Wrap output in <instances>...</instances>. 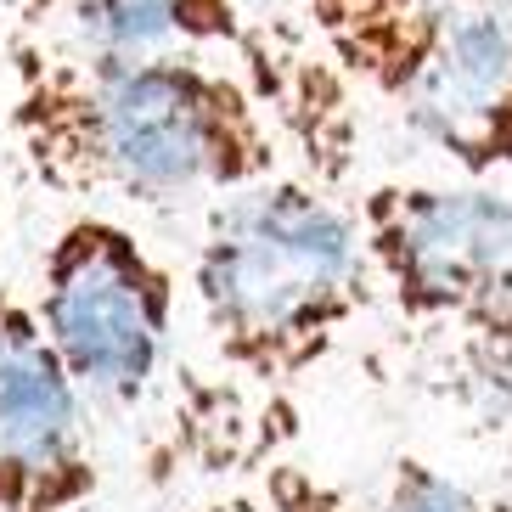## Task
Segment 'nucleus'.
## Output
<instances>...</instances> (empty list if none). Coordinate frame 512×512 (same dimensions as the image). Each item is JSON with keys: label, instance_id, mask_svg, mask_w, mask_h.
<instances>
[{"label": "nucleus", "instance_id": "obj_7", "mask_svg": "<svg viewBox=\"0 0 512 512\" xmlns=\"http://www.w3.org/2000/svg\"><path fill=\"white\" fill-rule=\"evenodd\" d=\"M17 29L102 57L237 51L254 68H276V51L265 46L248 0H23Z\"/></svg>", "mask_w": 512, "mask_h": 512}, {"label": "nucleus", "instance_id": "obj_10", "mask_svg": "<svg viewBox=\"0 0 512 512\" xmlns=\"http://www.w3.org/2000/svg\"><path fill=\"white\" fill-rule=\"evenodd\" d=\"M186 512H271V507H265V496H259V484H254V490H214V496L192 501Z\"/></svg>", "mask_w": 512, "mask_h": 512}, {"label": "nucleus", "instance_id": "obj_6", "mask_svg": "<svg viewBox=\"0 0 512 512\" xmlns=\"http://www.w3.org/2000/svg\"><path fill=\"white\" fill-rule=\"evenodd\" d=\"M102 490L91 400L34 304L0 287V512H85Z\"/></svg>", "mask_w": 512, "mask_h": 512}, {"label": "nucleus", "instance_id": "obj_3", "mask_svg": "<svg viewBox=\"0 0 512 512\" xmlns=\"http://www.w3.org/2000/svg\"><path fill=\"white\" fill-rule=\"evenodd\" d=\"M316 46L462 181L512 175V0H287Z\"/></svg>", "mask_w": 512, "mask_h": 512}, {"label": "nucleus", "instance_id": "obj_8", "mask_svg": "<svg viewBox=\"0 0 512 512\" xmlns=\"http://www.w3.org/2000/svg\"><path fill=\"white\" fill-rule=\"evenodd\" d=\"M372 512H490V501L428 456H394Z\"/></svg>", "mask_w": 512, "mask_h": 512}, {"label": "nucleus", "instance_id": "obj_1", "mask_svg": "<svg viewBox=\"0 0 512 512\" xmlns=\"http://www.w3.org/2000/svg\"><path fill=\"white\" fill-rule=\"evenodd\" d=\"M6 62L17 164L57 197L169 209L287 175L265 91L214 57H102L12 29Z\"/></svg>", "mask_w": 512, "mask_h": 512}, {"label": "nucleus", "instance_id": "obj_11", "mask_svg": "<svg viewBox=\"0 0 512 512\" xmlns=\"http://www.w3.org/2000/svg\"><path fill=\"white\" fill-rule=\"evenodd\" d=\"M12 158H17L12 130L0 124V242H6V220H12Z\"/></svg>", "mask_w": 512, "mask_h": 512}, {"label": "nucleus", "instance_id": "obj_4", "mask_svg": "<svg viewBox=\"0 0 512 512\" xmlns=\"http://www.w3.org/2000/svg\"><path fill=\"white\" fill-rule=\"evenodd\" d=\"M372 287L411 327L512 344V192L490 181H377L355 203Z\"/></svg>", "mask_w": 512, "mask_h": 512}, {"label": "nucleus", "instance_id": "obj_5", "mask_svg": "<svg viewBox=\"0 0 512 512\" xmlns=\"http://www.w3.org/2000/svg\"><path fill=\"white\" fill-rule=\"evenodd\" d=\"M34 316L91 411L130 417L175 355V276L113 214H79L40 259Z\"/></svg>", "mask_w": 512, "mask_h": 512}, {"label": "nucleus", "instance_id": "obj_2", "mask_svg": "<svg viewBox=\"0 0 512 512\" xmlns=\"http://www.w3.org/2000/svg\"><path fill=\"white\" fill-rule=\"evenodd\" d=\"M192 299L214 361L254 389H293L344 344L372 299L355 209L304 175L209 203L192 254Z\"/></svg>", "mask_w": 512, "mask_h": 512}, {"label": "nucleus", "instance_id": "obj_9", "mask_svg": "<svg viewBox=\"0 0 512 512\" xmlns=\"http://www.w3.org/2000/svg\"><path fill=\"white\" fill-rule=\"evenodd\" d=\"M259 496L271 512H361L338 484L310 473L304 462H271L259 479Z\"/></svg>", "mask_w": 512, "mask_h": 512}]
</instances>
